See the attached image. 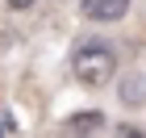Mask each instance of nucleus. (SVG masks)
<instances>
[{"mask_svg":"<svg viewBox=\"0 0 146 138\" xmlns=\"http://www.w3.org/2000/svg\"><path fill=\"white\" fill-rule=\"evenodd\" d=\"M121 101L125 105H142L146 101V75H129V80L121 84Z\"/></svg>","mask_w":146,"mask_h":138,"instance_id":"7ed1b4c3","label":"nucleus"},{"mask_svg":"<svg viewBox=\"0 0 146 138\" xmlns=\"http://www.w3.org/2000/svg\"><path fill=\"white\" fill-rule=\"evenodd\" d=\"M88 21H121L129 13V0H84L79 4Z\"/></svg>","mask_w":146,"mask_h":138,"instance_id":"f03ea898","label":"nucleus"},{"mask_svg":"<svg viewBox=\"0 0 146 138\" xmlns=\"http://www.w3.org/2000/svg\"><path fill=\"white\" fill-rule=\"evenodd\" d=\"M113 138H146V134H142L138 126H117V130H113Z\"/></svg>","mask_w":146,"mask_h":138,"instance_id":"20e7f679","label":"nucleus"},{"mask_svg":"<svg viewBox=\"0 0 146 138\" xmlns=\"http://www.w3.org/2000/svg\"><path fill=\"white\" fill-rule=\"evenodd\" d=\"M67 138H75V134H67Z\"/></svg>","mask_w":146,"mask_h":138,"instance_id":"0eeeda50","label":"nucleus"},{"mask_svg":"<svg viewBox=\"0 0 146 138\" xmlns=\"http://www.w3.org/2000/svg\"><path fill=\"white\" fill-rule=\"evenodd\" d=\"M71 71H75V80L84 88H100V84L113 80V71H117V55H113L109 46H100V42L79 46L75 59H71Z\"/></svg>","mask_w":146,"mask_h":138,"instance_id":"f257e3e1","label":"nucleus"},{"mask_svg":"<svg viewBox=\"0 0 146 138\" xmlns=\"http://www.w3.org/2000/svg\"><path fill=\"white\" fill-rule=\"evenodd\" d=\"M4 130H9V121H0V138H4Z\"/></svg>","mask_w":146,"mask_h":138,"instance_id":"423d86ee","label":"nucleus"},{"mask_svg":"<svg viewBox=\"0 0 146 138\" xmlns=\"http://www.w3.org/2000/svg\"><path fill=\"white\" fill-rule=\"evenodd\" d=\"M29 4H34V0H9V9H17V13H21V9H29Z\"/></svg>","mask_w":146,"mask_h":138,"instance_id":"39448f33","label":"nucleus"}]
</instances>
